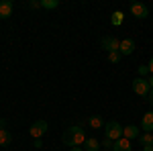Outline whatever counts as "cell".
I'll use <instances>...</instances> for the list:
<instances>
[{"label": "cell", "instance_id": "ffe728a7", "mask_svg": "<svg viewBox=\"0 0 153 151\" xmlns=\"http://www.w3.org/2000/svg\"><path fill=\"white\" fill-rule=\"evenodd\" d=\"M147 74H149V68H147V65H139V76H147Z\"/></svg>", "mask_w": 153, "mask_h": 151}, {"label": "cell", "instance_id": "9c48e42d", "mask_svg": "<svg viewBox=\"0 0 153 151\" xmlns=\"http://www.w3.org/2000/svg\"><path fill=\"white\" fill-rule=\"evenodd\" d=\"M112 151H131V141L125 139V137L117 139V141H114V145H112Z\"/></svg>", "mask_w": 153, "mask_h": 151}, {"label": "cell", "instance_id": "e0dca14e", "mask_svg": "<svg viewBox=\"0 0 153 151\" xmlns=\"http://www.w3.org/2000/svg\"><path fill=\"white\" fill-rule=\"evenodd\" d=\"M59 2L57 0H41V8H47V10H51V8H57Z\"/></svg>", "mask_w": 153, "mask_h": 151}, {"label": "cell", "instance_id": "277c9868", "mask_svg": "<svg viewBox=\"0 0 153 151\" xmlns=\"http://www.w3.org/2000/svg\"><path fill=\"white\" fill-rule=\"evenodd\" d=\"M133 92L137 94V96H145V98H147V94L151 92L149 82L145 80V78H137V80L133 82Z\"/></svg>", "mask_w": 153, "mask_h": 151}, {"label": "cell", "instance_id": "30bf717a", "mask_svg": "<svg viewBox=\"0 0 153 151\" xmlns=\"http://www.w3.org/2000/svg\"><path fill=\"white\" fill-rule=\"evenodd\" d=\"M123 137L125 139H139V129L135 127V125H129V127H125L123 129Z\"/></svg>", "mask_w": 153, "mask_h": 151}, {"label": "cell", "instance_id": "44dd1931", "mask_svg": "<svg viewBox=\"0 0 153 151\" xmlns=\"http://www.w3.org/2000/svg\"><path fill=\"white\" fill-rule=\"evenodd\" d=\"M29 6H31V8H39V6H41V0H39V2H37V0H31Z\"/></svg>", "mask_w": 153, "mask_h": 151}, {"label": "cell", "instance_id": "5b68a950", "mask_svg": "<svg viewBox=\"0 0 153 151\" xmlns=\"http://www.w3.org/2000/svg\"><path fill=\"white\" fill-rule=\"evenodd\" d=\"M102 49L108 51V53L118 51V49H120V41H118L117 37H112V35H106L104 39H102Z\"/></svg>", "mask_w": 153, "mask_h": 151}, {"label": "cell", "instance_id": "5bb4252c", "mask_svg": "<svg viewBox=\"0 0 153 151\" xmlns=\"http://www.w3.org/2000/svg\"><path fill=\"white\" fill-rule=\"evenodd\" d=\"M10 141H12L10 131H6V129H0V145H2V147H6V145H10Z\"/></svg>", "mask_w": 153, "mask_h": 151}, {"label": "cell", "instance_id": "cb8c5ba5", "mask_svg": "<svg viewBox=\"0 0 153 151\" xmlns=\"http://www.w3.org/2000/svg\"><path fill=\"white\" fill-rule=\"evenodd\" d=\"M147 68H149V74H153V57H151V61L147 63Z\"/></svg>", "mask_w": 153, "mask_h": 151}, {"label": "cell", "instance_id": "8992f818", "mask_svg": "<svg viewBox=\"0 0 153 151\" xmlns=\"http://www.w3.org/2000/svg\"><path fill=\"white\" fill-rule=\"evenodd\" d=\"M131 12H133V16H137V19H147L149 16V8L141 4V2H135V4H131Z\"/></svg>", "mask_w": 153, "mask_h": 151}, {"label": "cell", "instance_id": "8fae6325", "mask_svg": "<svg viewBox=\"0 0 153 151\" xmlns=\"http://www.w3.org/2000/svg\"><path fill=\"white\" fill-rule=\"evenodd\" d=\"M141 127H143L145 133H151V131H153V112H145V115H143Z\"/></svg>", "mask_w": 153, "mask_h": 151}, {"label": "cell", "instance_id": "7c38bea8", "mask_svg": "<svg viewBox=\"0 0 153 151\" xmlns=\"http://www.w3.org/2000/svg\"><path fill=\"white\" fill-rule=\"evenodd\" d=\"M84 149H86V151H98V149H102V147H100V141H98V139L88 137V139L84 141Z\"/></svg>", "mask_w": 153, "mask_h": 151}, {"label": "cell", "instance_id": "4fadbf2b", "mask_svg": "<svg viewBox=\"0 0 153 151\" xmlns=\"http://www.w3.org/2000/svg\"><path fill=\"white\" fill-rule=\"evenodd\" d=\"M88 127H92V129H102V127H104L102 116H100V115H92L90 118H88Z\"/></svg>", "mask_w": 153, "mask_h": 151}, {"label": "cell", "instance_id": "ba28073f", "mask_svg": "<svg viewBox=\"0 0 153 151\" xmlns=\"http://www.w3.org/2000/svg\"><path fill=\"white\" fill-rule=\"evenodd\" d=\"M12 14V2L10 0H0V19H8Z\"/></svg>", "mask_w": 153, "mask_h": 151}, {"label": "cell", "instance_id": "603a6c76", "mask_svg": "<svg viewBox=\"0 0 153 151\" xmlns=\"http://www.w3.org/2000/svg\"><path fill=\"white\" fill-rule=\"evenodd\" d=\"M147 102H149V104L153 106V90H151V92H149V94H147Z\"/></svg>", "mask_w": 153, "mask_h": 151}, {"label": "cell", "instance_id": "d4e9b609", "mask_svg": "<svg viewBox=\"0 0 153 151\" xmlns=\"http://www.w3.org/2000/svg\"><path fill=\"white\" fill-rule=\"evenodd\" d=\"M143 151H153V145H145V147H143Z\"/></svg>", "mask_w": 153, "mask_h": 151}, {"label": "cell", "instance_id": "7a4b0ae2", "mask_svg": "<svg viewBox=\"0 0 153 151\" xmlns=\"http://www.w3.org/2000/svg\"><path fill=\"white\" fill-rule=\"evenodd\" d=\"M104 137L106 139H110V141H117L123 137V127L118 125L117 121H108L104 125Z\"/></svg>", "mask_w": 153, "mask_h": 151}, {"label": "cell", "instance_id": "83f0119b", "mask_svg": "<svg viewBox=\"0 0 153 151\" xmlns=\"http://www.w3.org/2000/svg\"><path fill=\"white\" fill-rule=\"evenodd\" d=\"M151 145H153V143H151Z\"/></svg>", "mask_w": 153, "mask_h": 151}, {"label": "cell", "instance_id": "484cf974", "mask_svg": "<svg viewBox=\"0 0 153 151\" xmlns=\"http://www.w3.org/2000/svg\"><path fill=\"white\" fill-rule=\"evenodd\" d=\"M147 82H149V88H151V90H153V76H151V78H149V80H147Z\"/></svg>", "mask_w": 153, "mask_h": 151}, {"label": "cell", "instance_id": "6da1fadb", "mask_svg": "<svg viewBox=\"0 0 153 151\" xmlns=\"http://www.w3.org/2000/svg\"><path fill=\"white\" fill-rule=\"evenodd\" d=\"M61 139H63V143L68 147H80V145H84V141L88 139V137H86V131L80 125H74V127H70L63 133Z\"/></svg>", "mask_w": 153, "mask_h": 151}, {"label": "cell", "instance_id": "7402d4cb", "mask_svg": "<svg viewBox=\"0 0 153 151\" xmlns=\"http://www.w3.org/2000/svg\"><path fill=\"white\" fill-rule=\"evenodd\" d=\"M33 145H35L37 149H41V147H43V141H41V139H35V143H33Z\"/></svg>", "mask_w": 153, "mask_h": 151}, {"label": "cell", "instance_id": "d6986e66", "mask_svg": "<svg viewBox=\"0 0 153 151\" xmlns=\"http://www.w3.org/2000/svg\"><path fill=\"white\" fill-rule=\"evenodd\" d=\"M112 145H114V141L106 139V137H104V141L100 143V147H102V149H112Z\"/></svg>", "mask_w": 153, "mask_h": 151}, {"label": "cell", "instance_id": "52a82bcc", "mask_svg": "<svg viewBox=\"0 0 153 151\" xmlns=\"http://www.w3.org/2000/svg\"><path fill=\"white\" fill-rule=\"evenodd\" d=\"M118 51H120V55H131V53L135 51V41H133V39H123Z\"/></svg>", "mask_w": 153, "mask_h": 151}, {"label": "cell", "instance_id": "2e32d148", "mask_svg": "<svg viewBox=\"0 0 153 151\" xmlns=\"http://www.w3.org/2000/svg\"><path fill=\"white\" fill-rule=\"evenodd\" d=\"M139 143H141L143 147H145V145H151L153 143V135L151 133H143V135H139Z\"/></svg>", "mask_w": 153, "mask_h": 151}, {"label": "cell", "instance_id": "ac0fdd59", "mask_svg": "<svg viewBox=\"0 0 153 151\" xmlns=\"http://www.w3.org/2000/svg\"><path fill=\"white\" fill-rule=\"evenodd\" d=\"M120 57H123L120 51H112V53H108V61H110V63H118Z\"/></svg>", "mask_w": 153, "mask_h": 151}, {"label": "cell", "instance_id": "4316f807", "mask_svg": "<svg viewBox=\"0 0 153 151\" xmlns=\"http://www.w3.org/2000/svg\"><path fill=\"white\" fill-rule=\"evenodd\" d=\"M71 151H84V147H71Z\"/></svg>", "mask_w": 153, "mask_h": 151}, {"label": "cell", "instance_id": "3957f363", "mask_svg": "<svg viewBox=\"0 0 153 151\" xmlns=\"http://www.w3.org/2000/svg\"><path fill=\"white\" fill-rule=\"evenodd\" d=\"M29 133H31L33 139H41V137L47 133V121H43V118L35 121V123L31 125V129H29Z\"/></svg>", "mask_w": 153, "mask_h": 151}, {"label": "cell", "instance_id": "9a60e30c", "mask_svg": "<svg viewBox=\"0 0 153 151\" xmlns=\"http://www.w3.org/2000/svg\"><path fill=\"white\" fill-rule=\"evenodd\" d=\"M123 21H125V14L120 10H114L112 14H110V23L114 25V27H118V25H123Z\"/></svg>", "mask_w": 153, "mask_h": 151}]
</instances>
